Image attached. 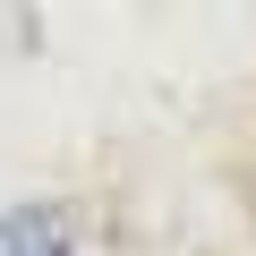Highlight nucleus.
I'll list each match as a JSON object with an SVG mask.
<instances>
[{"label":"nucleus","instance_id":"1","mask_svg":"<svg viewBox=\"0 0 256 256\" xmlns=\"http://www.w3.org/2000/svg\"><path fill=\"white\" fill-rule=\"evenodd\" d=\"M0 256H86V214L68 196H18V205H0Z\"/></svg>","mask_w":256,"mask_h":256}]
</instances>
